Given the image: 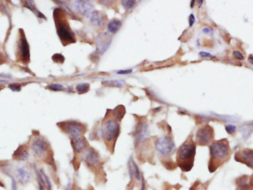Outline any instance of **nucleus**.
Returning a JSON list of instances; mask_svg holds the SVG:
<instances>
[{"instance_id": "7", "label": "nucleus", "mask_w": 253, "mask_h": 190, "mask_svg": "<svg viewBox=\"0 0 253 190\" xmlns=\"http://www.w3.org/2000/svg\"><path fill=\"white\" fill-rule=\"evenodd\" d=\"M64 130L66 131V132L70 135V138L72 139L82 137V135L84 131V128L78 122H76V121H69V122L64 125Z\"/></svg>"}, {"instance_id": "29", "label": "nucleus", "mask_w": 253, "mask_h": 190, "mask_svg": "<svg viewBox=\"0 0 253 190\" xmlns=\"http://www.w3.org/2000/svg\"><path fill=\"white\" fill-rule=\"evenodd\" d=\"M233 56L235 58H237V59H238V60H244V56L241 54V52H240L239 51H236V50L233 52Z\"/></svg>"}, {"instance_id": "33", "label": "nucleus", "mask_w": 253, "mask_h": 190, "mask_svg": "<svg viewBox=\"0 0 253 190\" xmlns=\"http://www.w3.org/2000/svg\"><path fill=\"white\" fill-rule=\"evenodd\" d=\"M195 17H194L193 14H191V15L190 16V18H189V23H190V27L193 25V24L195 23Z\"/></svg>"}, {"instance_id": "30", "label": "nucleus", "mask_w": 253, "mask_h": 190, "mask_svg": "<svg viewBox=\"0 0 253 190\" xmlns=\"http://www.w3.org/2000/svg\"><path fill=\"white\" fill-rule=\"evenodd\" d=\"M9 88L13 91H20V90H21V87H20L19 84H13L9 85Z\"/></svg>"}, {"instance_id": "12", "label": "nucleus", "mask_w": 253, "mask_h": 190, "mask_svg": "<svg viewBox=\"0 0 253 190\" xmlns=\"http://www.w3.org/2000/svg\"><path fill=\"white\" fill-rule=\"evenodd\" d=\"M84 161L88 167L96 168L100 165V158L98 153L94 149H90L84 155Z\"/></svg>"}, {"instance_id": "5", "label": "nucleus", "mask_w": 253, "mask_h": 190, "mask_svg": "<svg viewBox=\"0 0 253 190\" xmlns=\"http://www.w3.org/2000/svg\"><path fill=\"white\" fill-rule=\"evenodd\" d=\"M155 149L161 155L169 156L175 151V144L171 137L163 136L156 141Z\"/></svg>"}, {"instance_id": "35", "label": "nucleus", "mask_w": 253, "mask_h": 190, "mask_svg": "<svg viewBox=\"0 0 253 190\" xmlns=\"http://www.w3.org/2000/svg\"><path fill=\"white\" fill-rule=\"evenodd\" d=\"M141 190H145V181L144 177H142V178L141 180Z\"/></svg>"}, {"instance_id": "11", "label": "nucleus", "mask_w": 253, "mask_h": 190, "mask_svg": "<svg viewBox=\"0 0 253 190\" xmlns=\"http://www.w3.org/2000/svg\"><path fill=\"white\" fill-rule=\"evenodd\" d=\"M48 147V143L44 139L40 137L34 138L31 143V149L36 155H42L47 151Z\"/></svg>"}, {"instance_id": "6", "label": "nucleus", "mask_w": 253, "mask_h": 190, "mask_svg": "<svg viewBox=\"0 0 253 190\" xmlns=\"http://www.w3.org/2000/svg\"><path fill=\"white\" fill-rule=\"evenodd\" d=\"M214 136L212 127L206 125L197 131L195 135V141L199 145H206L211 142Z\"/></svg>"}, {"instance_id": "4", "label": "nucleus", "mask_w": 253, "mask_h": 190, "mask_svg": "<svg viewBox=\"0 0 253 190\" xmlns=\"http://www.w3.org/2000/svg\"><path fill=\"white\" fill-rule=\"evenodd\" d=\"M56 22V29H57V34L63 43L70 44L75 42V36L73 32L72 31L70 28L69 27L68 24L65 21H61L57 19H55Z\"/></svg>"}, {"instance_id": "2", "label": "nucleus", "mask_w": 253, "mask_h": 190, "mask_svg": "<svg viewBox=\"0 0 253 190\" xmlns=\"http://www.w3.org/2000/svg\"><path fill=\"white\" fill-rule=\"evenodd\" d=\"M211 161L209 164L210 171L212 172L218 168V161L223 162L230 155V146L227 140H220L211 143L210 146Z\"/></svg>"}, {"instance_id": "20", "label": "nucleus", "mask_w": 253, "mask_h": 190, "mask_svg": "<svg viewBox=\"0 0 253 190\" xmlns=\"http://www.w3.org/2000/svg\"><path fill=\"white\" fill-rule=\"evenodd\" d=\"M35 172H36V178H37V181H38V184H39V190H45V183H44V180L42 178V176L41 175V172H40L39 170H38L37 168H35Z\"/></svg>"}, {"instance_id": "1", "label": "nucleus", "mask_w": 253, "mask_h": 190, "mask_svg": "<svg viewBox=\"0 0 253 190\" xmlns=\"http://www.w3.org/2000/svg\"><path fill=\"white\" fill-rule=\"evenodd\" d=\"M195 152L196 146L193 141H187L178 149V164L182 171L189 172L193 168Z\"/></svg>"}, {"instance_id": "28", "label": "nucleus", "mask_w": 253, "mask_h": 190, "mask_svg": "<svg viewBox=\"0 0 253 190\" xmlns=\"http://www.w3.org/2000/svg\"><path fill=\"white\" fill-rule=\"evenodd\" d=\"M225 130L226 132H227L229 134H232V133H234L235 132V130H236V127L234 126V125H226L225 127Z\"/></svg>"}, {"instance_id": "10", "label": "nucleus", "mask_w": 253, "mask_h": 190, "mask_svg": "<svg viewBox=\"0 0 253 190\" xmlns=\"http://www.w3.org/2000/svg\"><path fill=\"white\" fill-rule=\"evenodd\" d=\"M149 132L148 130V125L145 122H140L137 126V129L135 132V143H141L144 142L149 138Z\"/></svg>"}, {"instance_id": "32", "label": "nucleus", "mask_w": 253, "mask_h": 190, "mask_svg": "<svg viewBox=\"0 0 253 190\" xmlns=\"http://www.w3.org/2000/svg\"><path fill=\"white\" fill-rule=\"evenodd\" d=\"M199 55L201 56V57H208V58H213L214 56L211 55V54L209 53V52H201L199 53Z\"/></svg>"}, {"instance_id": "16", "label": "nucleus", "mask_w": 253, "mask_h": 190, "mask_svg": "<svg viewBox=\"0 0 253 190\" xmlns=\"http://www.w3.org/2000/svg\"><path fill=\"white\" fill-rule=\"evenodd\" d=\"M20 56L22 60L28 61L30 58V50L27 40L25 38H22L20 41Z\"/></svg>"}, {"instance_id": "37", "label": "nucleus", "mask_w": 253, "mask_h": 190, "mask_svg": "<svg viewBox=\"0 0 253 190\" xmlns=\"http://www.w3.org/2000/svg\"><path fill=\"white\" fill-rule=\"evenodd\" d=\"M248 62H250V64H253V56L250 55V56H249V58H248Z\"/></svg>"}, {"instance_id": "17", "label": "nucleus", "mask_w": 253, "mask_h": 190, "mask_svg": "<svg viewBox=\"0 0 253 190\" xmlns=\"http://www.w3.org/2000/svg\"><path fill=\"white\" fill-rule=\"evenodd\" d=\"M71 143L74 151L77 153H80L85 149L86 142L82 137L71 139Z\"/></svg>"}, {"instance_id": "34", "label": "nucleus", "mask_w": 253, "mask_h": 190, "mask_svg": "<svg viewBox=\"0 0 253 190\" xmlns=\"http://www.w3.org/2000/svg\"><path fill=\"white\" fill-rule=\"evenodd\" d=\"M133 72L132 70H119V71L117 72V74H129Z\"/></svg>"}, {"instance_id": "3", "label": "nucleus", "mask_w": 253, "mask_h": 190, "mask_svg": "<svg viewBox=\"0 0 253 190\" xmlns=\"http://www.w3.org/2000/svg\"><path fill=\"white\" fill-rule=\"evenodd\" d=\"M102 136L107 143L114 141L120 133V125L116 120H108L102 127Z\"/></svg>"}, {"instance_id": "13", "label": "nucleus", "mask_w": 253, "mask_h": 190, "mask_svg": "<svg viewBox=\"0 0 253 190\" xmlns=\"http://www.w3.org/2000/svg\"><path fill=\"white\" fill-rule=\"evenodd\" d=\"M16 178L22 184H25L30 181L31 178V172L28 167H18L15 172Z\"/></svg>"}, {"instance_id": "25", "label": "nucleus", "mask_w": 253, "mask_h": 190, "mask_svg": "<svg viewBox=\"0 0 253 190\" xmlns=\"http://www.w3.org/2000/svg\"><path fill=\"white\" fill-rule=\"evenodd\" d=\"M135 1H129V0H127V1H122L121 2V4L124 6L126 9H132L133 7H134L135 5Z\"/></svg>"}, {"instance_id": "40", "label": "nucleus", "mask_w": 253, "mask_h": 190, "mask_svg": "<svg viewBox=\"0 0 253 190\" xmlns=\"http://www.w3.org/2000/svg\"><path fill=\"white\" fill-rule=\"evenodd\" d=\"M198 4H199V5H201V4L203 3V1H198Z\"/></svg>"}, {"instance_id": "38", "label": "nucleus", "mask_w": 253, "mask_h": 190, "mask_svg": "<svg viewBox=\"0 0 253 190\" xmlns=\"http://www.w3.org/2000/svg\"><path fill=\"white\" fill-rule=\"evenodd\" d=\"M204 32L205 33H211V30H210L209 28H204Z\"/></svg>"}, {"instance_id": "24", "label": "nucleus", "mask_w": 253, "mask_h": 190, "mask_svg": "<svg viewBox=\"0 0 253 190\" xmlns=\"http://www.w3.org/2000/svg\"><path fill=\"white\" fill-rule=\"evenodd\" d=\"M40 172H41V175L42 176V178H43V180H44V183H45V186L48 188V189L50 190V189H51V188H52V183L50 181L49 178H48V175H46V174L44 173L42 170H40Z\"/></svg>"}, {"instance_id": "27", "label": "nucleus", "mask_w": 253, "mask_h": 190, "mask_svg": "<svg viewBox=\"0 0 253 190\" xmlns=\"http://www.w3.org/2000/svg\"><path fill=\"white\" fill-rule=\"evenodd\" d=\"M49 88L50 89V90H54V91L62 90L64 89L63 86L61 85V84H53L49 87Z\"/></svg>"}, {"instance_id": "19", "label": "nucleus", "mask_w": 253, "mask_h": 190, "mask_svg": "<svg viewBox=\"0 0 253 190\" xmlns=\"http://www.w3.org/2000/svg\"><path fill=\"white\" fill-rule=\"evenodd\" d=\"M129 161H130L131 166H132L133 171V175H134V178L137 180V181H141V178H142L143 175H141V172L140 169H139V166H138L137 163L135 162L132 157H131L129 159Z\"/></svg>"}, {"instance_id": "15", "label": "nucleus", "mask_w": 253, "mask_h": 190, "mask_svg": "<svg viewBox=\"0 0 253 190\" xmlns=\"http://www.w3.org/2000/svg\"><path fill=\"white\" fill-rule=\"evenodd\" d=\"M106 21V16L100 11H94L90 16V22L94 26L104 25Z\"/></svg>"}, {"instance_id": "22", "label": "nucleus", "mask_w": 253, "mask_h": 190, "mask_svg": "<svg viewBox=\"0 0 253 190\" xmlns=\"http://www.w3.org/2000/svg\"><path fill=\"white\" fill-rule=\"evenodd\" d=\"M28 156H29V155H28V151L26 150V149H22V150L18 151L17 158L18 160L25 161L28 159Z\"/></svg>"}, {"instance_id": "41", "label": "nucleus", "mask_w": 253, "mask_h": 190, "mask_svg": "<svg viewBox=\"0 0 253 190\" xmlns=\"http://www.w3.org/2000/svg\"><path fill=\"white\" fill-rule=\"evenodd\" d=\"M251 184H252H252H253V181H252V183H251Z\"/></svg>"}, {"instance_id": "21", "label": "nucleus", "mask_w": 253, "mask_h": 190, "mask_svg": "<svg viewBox=\"0 0 253 190\" xmlns=\"http://www.w3.org/2000/svg\"><path fill=\"white\" fill-rule=\"evenodd\" d=\"M103 84L107 86L110 87H118V88H121L124 86V83L121 82V81H115V80H110V81H105V82H102Z\"/></svg>"}, {"instance_id": "8", "label": "nucleus", "mask_w": 253, "mask_h": 190, "mask_svg": "<svg viewBox=\"0 0 253 190\" xmlns=\"http://www.w3.org/2000/svg\"><path fill=\"white\" fill-rule=\"evenodd\" d=\"M73 6L76 11L84 17H90L94 12V5L90 1H74Z\"/></svg>"}, {"instance_id": "36", "label": "nucleus", "mask_w": 253, "mask_h": 190, "mask_svg": "<svg viewBox=\"0 0 253 190\" xmlns=\"http://www.w3.org/2000/svg\"><path fill=\"white\" fill-rule=\"evenodd\" d=\"M65 190H72V185H71V183H70V182H69V183H68Z\"/></svg>"}, {"instance_id": "14", "label": "nucleus", "mask_w": 253, "mask_h": 190, "mask_svg": "<svg viewBox=\"0 0 253 190\" xmlns=\"http://www.w3.org/2000/svg\"><path fill=\"white\" fill-rule=\"evenodd\" d=\"M110 38L107 33H102L98 37V40H97V49L98 51L100 52L101 53L106 51L110 46Z\"/></svg>"}, {"instance_id": "39", "label": "nucleus", "mask_w": 253, "mask_h": 190, "mask_svg": "<svg viewBox=\"0 0 253 190\" xmlns=\"http://www.w3.org/2000/svg\"><path fill=\"white\" fill-rule=\"evenodd\" d=\"M195 1H192V2H191V8L193 7V5H194V3H195Z\"/></svg>"}, {"instance_id": "23", "label": "nucleus", "mask_w": 253, "mask_h": 190, "mask_svg": "<svg viewBox=\"0 0 253 190\" xmlns=\"http://www.w3.org/2000/svg\"><path fill=\"white\" fill-rule=\"evenodd\" d=\"M90 89V85L88 84H79L76 86V90L79 93H84L88 92Z\"/></svg>"}, {"instance_id": "31", "label": "nucleus", "mask_w": 253, "mask_h": 190, "mask_svg": "<svg viewBox=\"0 0 253 190\" xmlns=\"http://www.w3.org/2000/svg\"><path fill=\"white\" fill-rule=\"evenodd\" d=\"M11 189L12 190H17V185L16 179L13 176H11Z\"/></svg>"}, {"instance_id": "9", "label": "nucleus", "mask_w": 253, "mask_h": 190, "mask_svg": "<svg viewBox=\"0 0 253 190\" xmlns=\"http://www.w3.org/2000/svg\"><path fill=\"white\" fill-rule=\"evenodd\" d=\"M235 160L238 162L245 163L249 167L253 169V150L250 149H245L244 150L238 152L235 157Z\"/></svg>"}, {"instance_id": "18", "label": "nucleus", "mask_w": 253, "mask_h": 190, "mask_svg": "<svg viewBox=\"0 0 253 190\" xmlns=\"http://www.w3.org/2000/svg\"><path fill=\"white\" fill-rule=\"evenodd\" d=\"M121 26V22L118 19H112L109 22L107 25V30L110 33H115L120 29Z\"/></svg>"}, {"instance_id": "26", "label": "nucleus", "mask_w": 253, "mask_h": 190, "mask_svg": "<svg viewBox=\"0 0 253 190\" xmlns=\"http://www.w3.org/2000/svg\"><path fill=\"white\" fill-rule=\"evenodd\" d=\"M53 60L56 62H60V63H62V62L64 61V57L61 54H55L52 57Z\"/></svg>"}]
</instances>
